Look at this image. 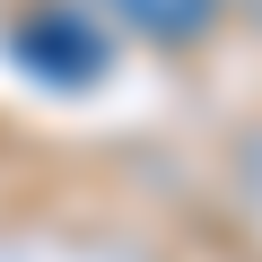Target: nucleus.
<instances>
[{
    "instance_id": "obj_1",
    "label": "nucleus",
    "mask_w": 262,
    "mask_h": 262,
    "mask_svg": "<svg viewBox=\"0 0 262 262\" xmlns=\"http://www.w3.org/2000/svg\"><path fill=\"white\" fill-rule=\"evenodd\" d=\"M18 53H27V61H44L53 79H96V70H105V44H96V35H79V18H35V27L18 35Z\"/></svg>"
},
{
    "instance_id": "obj_2",
    "label": "nucleus",
    "mask_w": 262,
    "mask_h": 262,
    "mask_svg": "<svg viewBox=\"0 0 262 262\" xmlns=\"http://www.w3.org/2000/svg\"><path fill=\"white\" fill-rule=\"evenodd\" d=\"M114 9H122L131 35H149V44H192V35H210L219 0H114Z\"/></svg>"
}]
</instances>
